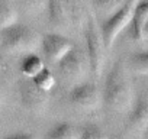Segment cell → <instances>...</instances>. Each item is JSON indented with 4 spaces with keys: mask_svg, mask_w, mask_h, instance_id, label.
Returning <instances> with one entry per match:
<instances>
[{
    "mask_svg": "<svg viewBox=\"0 0 148 139\" xmlns=\"http://www.w3.org/2000/svg\"><path fill=\"white\" fill-rule=\"evenodd\" d=\"M86 46H87V55H89V64L95 76H100L105 62H106V51L108 46L105 44L103 35H102V28L99 25L97 16L92 10L87 15V22H86Z\"/></svg>",
    "mask_w": 148,
    "mask_h": 139,
    "instance_id": "cell-3",
    "label": "cell"
},
{
    "mask_svg": "<svg viewBox=\"0 0 148 139\" xmlns=\"http://www.w3.org/2000/svg\"><path fill=\"white\" fill-rule=\"evenodd\" d=\"M55 65H57L58 77L61 78L64 84H68L73 87L74 84L82 83V78L84 77V73H86V64H84L83 54L79 49L73 48Z\"/></svg>",
    "mask_w": 148,
    "mask_h": 139,
    "instance_id": "cell-6",
    "label": "cell"
},
{
    "mask_svg": "<svg viewBox=\"0 0 148 139\" xmlns=\"http://www.w3.org/2000/svg\"><path fill=\"white\" fill-rule=\"evenodd\" d=\"M28 15H39L48 7V0H13Z\"/></svg>",
    "mask_w": 148,
    "mask_h": 139,
    "instance_id": "cell-16",
    "label": "cell"
},
{
    "mask_svg": "<svg viewBox=\"0 0 148 139\" xmlns=\"http://www.w3.org/2000/svg\"><path fill=\"white\" fill-rule=\"evenodd\" d=\"M73 48H74L73 41L61 32L45 33L41 39V49L44 52V58L51 64H57Z\"/></svg>",
    "mask_w": 148,
    "mask_h": 139,
    "instance_id": "cell-7",
    "label": "cell"
},
{
    "mask_svg": "<svg viewBox=\"0 0 148 139\" xmlns=\"http://www.w3.org/2000/svg\"><path fill=\"white\" fill-rule=\"evenodd\" d=\"M138 3H139V0H126L125 5L115 15L105 19V22L100 25L102 35H103V39H105V44H106L108 49L115 44V41L121 35V32L129 23H132L134 13H135V9H136Z\"/></svg>",
    "mask_w": 148,
    "mask_h": 139,
    "instance_id": "cell-5",
    "label": "cell"
},
{
    "mask_svg": "<svg viewBox=\"0 0 148 139\" xmlns=\"http://www.w3.org/2000/svg\"><path fill=\"white\" fill-rule=\"evenodd\" d=\"M79 139H108L106 133L96 125H87L80 129Z\"/></svg>",
    "mask_w": 148,
    "mask_h": 139,
    "instance_id": "cell-19",
    "label": "cell"
},
{
    "mask_svg": "<svg viewBox=\"0 0 148 139\" xmlns=\"http://www.w3.org/2000/svg\"><path fill=\"white\" fill-rule=\"evenodd\" d=\"M2 102H3V96H2V91H0V106H2Z\"/></svg>",
    "mask_w": 148,
    "mask_h": 139,
    "instance_id": "cell-22",
    "label": "cell"
},
{
    "mask_svg": "<svg viewBox=\"0 0 148 139\" xmlns=\"http://www.w3.org/2000/svg\"><path fill=\"white\" fill-rule=\"evenodd\" d=\"M129 67L138 74L148 76V49L132 54L129 58Z\"/></svg>",
    "mask_w": 148,
    "mask_h": 139,
    "instance_id": "cell-17",
    "label": "cell"
},
{
    "mask_svg": "<svg viewBox=\"0 0 148 139\" xmlns=\"http://www.w3.org/2000/svg\"><path fill=\"white\" fill-rule=\"evenodd\" d=\"M128 127L132 132H145L148 127V96H139L128 116Z\"/></svg>",
    "mask_w": 148,
    "mask_h": 139,
    "instance_id": "cell-10",
    "label": "cell"
},
{
    "mask_svg": "<svg viewBox=\"0 0 148 139\" xmlns=\"http://www.w3.org/2000/svg\"><path fill=\"white\" fill-rule=\"evenodd\" d=\"M80 138V129L68 122L57 123L49 129L45 139H79Z\"/></svg>",
    "mask_w": 148,
    "mask_h": 139,
    "instance_id": "cell-11",
    "label": "cell"
},
{
    "mask_svg": "<svg viewBox=\"0 0 148 139\" xmlns=\"http://www.w3.org/2000/svg\"><path fill=\"white\" fill-rule=\"evenodd\" d=\"M145 135H147V138H148V127H147V130H145Z\"/></svg>",
    "mask_w": 148,
    "mask_h": 139,
    "instance_id": "cell-23",
    "label": "cell"
},
{
    "mask_svg": "<svg viewBox=\"0 0 148 139\" xmlns=\"http://www.w3.org/2000/svg\"><path fill=\"white\" fill-rule=\"evenodd\" d=\"M19 97H21L22 104L28 110L34 113H42L48 104L49 93L41 90L32 81V78L23 77L22 81L19 83Z\"/></svg>",
    "mask_w": 148,
    "mask_h": 139,
    "instance_id": "cell-9",
    "label": "cell"
},
{
    "mask_svg": "<svg viewBox=\"0 0 148 139\" xmlns=\"http://www.w3.org/2000/svg\"><path fill=\"white\" fill-rule=\"evenodd\" d=\"M19 13L13 0H0V29L18 23Z\"/></svg>",
    "mask_w": 148,
    "mask_h": 139,
    "instance_id": "cell-13",
    "label": "cell"
},
{
    "mask_svg": "<svg viewBox=\"0 0 148 139\" xmlns=\"http://www.w3.org/2000/svg\"><path fill=\"white\" fill-rule=\"evenodd\" d=\"M42 36L31 26L15 23L0 29V51L6 54H31L41 49Z\"/></svg>",
    "mask_w": 148,
    "mask_h": 139,
    "instance_id": "cell-2",
    "label": "cell"
},
{
    "mask_svg": "<svg viewBox=\"0 0 148 139\" xmlns=\"http://www.w3.org/2000/svg\"><path fill=\"white\" fill-rule=\"evenodd\" d=\"M135 39H138V41H148V20L142 25V28L139 29V32H138Z\"/></svg>",
    "mask_w": 148,
    "mask_h": 139,
    "instance_id": "cell-21",
    "label": "cell"
},
{
    "mask_svg": "<svg viewBox=\"0 0 148 139\" xmlns=\"http://www.w3.org/2000/svg\"><path fill=\"white\" fill-rule=\"evenodd\" d=\"M148 20V0L147 2H139L136 5L135 13H134V19H132V25H134V36L136 38L139 29L142 28V25Z\"/></svg>",
    "mask_w": 148,
    "mask_h": 139,
    "instance_id": "cell-18",
    "label": "cell"
},
{
    "mask_svg": "<svg viewBox=\"0 0 148 139\" xmlns=\"http://www.w3.org/2000/svg\"><path fill=\"white\" fill-rule=\"evenodd\" d=\"M32 81L41 89V90H44V91H51L52 89H54V86H55V76H54V73L51 71L49 68H47V67H44L41 71L32 78Z\"/></svg>",
    "mask_w": 148,
    "mask_h": 139,
    "instance_id": "cell-15",
    "label": "cell"
},
{
    "mask_svg": "<svg viewBox=\"0 0 148 139\" xmlns=\"http://www.w3.org/2000/svg\"><path fill=\"white\" fill-rule=\"evenodd\" d=\"M48 16L49 23L55 32H65L74 23L82 20L83 2L82 0H48Z\"/></svg>",
    "mask_w": 148,
    "mask_h": 139,
    "instance_id": "cell-4",
    "label": "cell"
},
{
    "mask_svg": "<svg viewBox=\"0 0 148 139\" xmlns=\"http://www.w3.org/2000/svg\"><path fill=\"white\" fill-rule=\"evenodd\" d=\"M5 139H38L36 135L29 133V132H18V133H12L9 136H6Z\"/></svg>",
    "mask_w": 148,
    "mask_h": 139,
    "instance_id": "cell-20",
    "label": "cell"
},
{
    "mask_svg": "<svg viewBox=\"0 0 148 139\" xmlns=\"http://www.w3.org/2000/svg\"><path fill=\"white\" fill-rule=\"evenodd\" d=\"M68 100L80 110H95L102 102V94L93 83H77L70 89Z\"/></svg>",
    "mask_w": 148,
    "mask_h": 139,
    "instance_id": "cell-8",
    "label": "cell"
},
{
    "mask_svg": "<svg viewBox=\"0 0 148 139\" xmlns=\"http://www.w3.org/2000/svg\"><path fill=\"white\" fill-rule=\"evenodd\" d=\"M44 67V59L36 52H31L23 55L21 61V73L26 78H34Z\"/></svg>",
    "mask_w": 148,
    "mask_h": 139,
    "instance_id": "cell-12",
    "label": "cell"
},
{
    "mask_svg": "<svg viewBox=\"0 0 148 139\" xmlns=\"http://www.w3.org/2000/svg\"><path fill=\"white\" fill-rule=\"evenodd\" d=\"M126 0H92V9L95 15H102L105 19L115 15L123 5Z\"/></svg>",
    "mask_w": 148,
    "mask_h": 139,
    "instance_id": "cell-14",
    "label": "cell"
},
{
    "mask_svg": "<svg viewBox=\"0 0 148 139\" xmlns=\"http://www.w3.org/2000/svg\"><path fill=\"white\" fill-rule=\"evenodd\" d=\"M102 100L110 110L129 112L134 104V91L122 62H116L105 78Z\"/></svg>",
    "mask_w": 148,
    "mask_h": 139,
    "instance_id": "cell-1",
    "label": "cell"
}]
</instances>
